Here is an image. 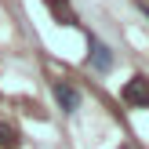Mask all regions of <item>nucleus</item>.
<instances>
[{
  "label": "nucleus",
  "instance_id": "nucleus-1",
  "mask_svg": "<svg viewBox=\"0 0 149 149\" xmlns=\"http://www.w3.org/2000/svg\"><path fill=\"white\" fill-rule=\"evenodd\" d=\"M51 95H55L58 109H62L65 116H73L80 106H84V95H80V87H77V84H69V80H58V84L51 87Z\"/></svg>",
  "mask_w": 149,
  "mask_h": 149
},
{
  "label": "nucleus",
  "instance_id": "nucleus-2",
  "mask_svg": "<svg viewBox=\"0 0 149 149\" xmlns=\"http://www.w3.org/2000/svg\"><path fill=\"white\" fill-rule=\"evenodd\" d=\"M120 98L127 102L131 109H149V77H131L127 84H124V91H120Z\"/></svg>",
  "mask_w": 149,
  "mask_h": 149
},
{
  "label": "nucleus",
  "instance_id": "nucleus-3",
  "mask_svg": "<svg viewBox=\"0 0 149 149\" xmlns=\"http://www.w3.org/2000/svg\"><path fill=\"white\" fill-rule=\"evenodd\" d=\"M87 65H91L95 73H102V77H106V73H113V65H116V55H113V47L91 36V55H87Z\"/></svg>",
  "mask_w": 149,
  "mask_h": 149
},
{
  "label": "nucleus",
  "instance_id": "nucleus-4",
  "mask_svg": "<svg viewBox=\"0 0 149 149\" xmlns=\"http://www.w3.org/2000/svg\"><path fill=\"white\" fill-rule=\"evenodd\" d=\"M47 7L58 15V22H62V26H77V15L69 11V4H65V0H47Z\"/></svg>",
  "mask_w": 149,
  "mask_h": 149
},
{
  "label": "nucleus",
  "instance_id": "nucleus-5",
  "mask_svg": "<svg viewBox=\"0 0 149 149\" xmlns=\"http://www.w3.org/2000/svg\"><path fill=\"white\" fill-rule=\"evenodd\" d=\"M18 146V131L11 124H0V149H15Z\"/></svg>",
  "mask_w": 149,
  "mask_h": 149
},
{
  "label": "nucleus",
  "instance_id": "nucleus-6",
  "mask_svg": "<svg viewBox=\"0 0 149 149\" xmlns=\"http://www.w3.org/2000/svg\"><path fill=\"white\" fill-rule=\"evenodd\" d=\"M138 7H142V11H146V15H149V4H146V0H138Z\"/></svg>",
  "mask_w": 149,
  "mask_h": 149
}]
</instances>
